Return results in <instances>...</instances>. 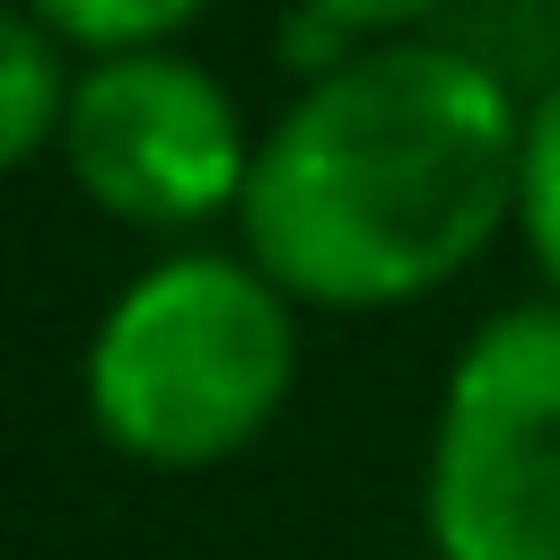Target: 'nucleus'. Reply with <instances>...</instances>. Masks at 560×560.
Here are the masks:
<instances>
[{
	"label": "nucleus",
	"instance_id": "0eeeda50",
	"mask_svg": "<svg viewBox=\"0 0 560 560\" xmlns=\"http://www.w3.org/2000/svg\"><path fill=\"white\" fill-rule=\"evenodd\" d=\"M18 9H35L79 61L88 52H131V44H166V35H184L210 0H18Z\"/></svg>",
	"mask_w": 560,
	"mask_h": 560
},
{
	"label": "nucleus",
	"instance_id": "7ed1b4c3",
	"mask_svg": "<svg viewBox=\"0 0 560 560\" xmlns=\"http://www.w3.org/2000/svg\"><path fill=\"white\" fill-rule=\"evenodd\" d=\"M420 516L438 560H560V298L508 306L455 350Z\"/></svg>",
	"mask_w": 560,
	"mask_h": 560
},
{
	"label": "nucleus",
	"instance_id": "423d86ee",
	"mask_svg": "<svg viewBox=\"0 0 560 560\" xmlns=\"http://www.w3.org/2000/svg\"><path fill=\"white\" fill-rule=\"evenodd\" d=\"M516 228L534 271L560 298V70L525 96V166H516Z\"/></svg>",
	"mask_w": 560,
	"mask_h": 560
},
{
	"label": "nucleus",
	"instance_id": "f257e3e1",
	"mask_svg": "<svg viewBox=\"0 0 560 560\" xmlns=\"http://www.w3.org/2000/svg\"><path fill=\"white\" fill-rule=\"evenodd\" d=\"M525 96L446 35H376L306 70L298 105L254 140L236 201L245 254L332 315H376L446 289L516 219Z\"/></svg>",
	"mask_w": 560,
	"mask_h": 560
},
{
	"label": "nucleus",
	"instance_id": "1a4fd4ad",
	"mask_svg": "<svg viewBox=\"0 0 560 560\" xmlns=\"http://www.w3.org/2000/svg\"><path fill=\"white\" fill-rule=\"evenodd\" d=\"M551 9H560V0H551Z\"/></svg>",
	"mask_w": 560,
	"mask_h": 560
},
{
	"label": "nucleus",
	"instance_id": "20e7f679",
	"mask_svg": "<svg viewBox=\"0 0 560 560\" xmlns=\"http://www.w3.org/2000/svg\"><path fill=\"white\" fill-rule=\"evenodd\" d=\"M70 184L149 236L210 228L219 210L245 201L254 140L236 122V96L184 61L175 44H131V52H88L61 122Z\"/></svg>",
	"mask_w": 560,
	"mask_h": 560
},
{
	"label": "nucleus",
	"instance_id": "6e6552de",
	"mask_svg": "<svg viewBox=\"0 0 560 560\" xmlns=\"http://www.w3.org/2000/svg\"><path fill=\"white\" fill-rule=\"evenodd\" d=\"M455 0H298V52L315 61V70H332L350 44H376V35H411V26H429V18H446Z\"/></svg>",
	"mask_w": 560,
	"mask_h": 560
},
{
	"label": "nucleus",
	"instance_id": "39448f33",
	"mask_svg": "<svg viewBox=\"0 0 560 560\" xmlns=\"http://www.w3.org/2000/svg\"><path fill=\"white\" fill-rule=\"evenodd\" d=\"M70 44L35 18V9H9L0 18V158L9 166H35L44 149H61V122H70Z\"/></svg>",
	"mask_w": 560,
	"mask_h": 560
},
{
	"label": "nucleus",
	"instance_id": "f03ea898",
	"mask_svg": "<svg viewBox=\"0 0 560 560\" xmlns=\"http://www.w3.org/2000/svg\"><path fill=\"white\" fill-rule=\"evenodd\" d=\"M298 376V298L254 254H158L114 289L88 341V420L149 472L245 455Z\"/></svg>",
	"mask_w": 560,
	"mask_h": 560
}]
</instances>
